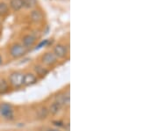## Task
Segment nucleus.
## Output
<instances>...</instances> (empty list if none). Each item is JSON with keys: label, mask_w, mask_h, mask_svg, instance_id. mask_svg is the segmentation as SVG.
Wrapping results in <instances>:
<instances>
[{"label": "nucleus", "mask_w": 158, "mask_h": 131, "mask_svg": "<svg viewBox=\"0 0 158 131\" xmlns=\"http://www.w3.org/2000/svg\"><path fill=\"white\" fill-rule=\"evenodd\" d=\"M0 117L6 120H14L15 111L11 104L8 103L0 104Z\"/></svg>", "instance_id": "nucleus-1"}, {"label": "nucleus", "mask_w": 158, "mask_h": 131, "mask_svg": "<svg viewBox=\"0 0 158 131\" xmlns=\"http://www.w3.org/2000/svg\"><path fill=\"white\" fill-rule=\"evenodd\" d=\"M23 78L24 74L20 71H13L9 75L8 83L13 88H20L23 86Z\"/></svg>", "instance_id": "nucleus-2"}, {"label": "nucleus", "mask_w": 158, "mask_h": 131, "mask_svg": "<svg viewBox=\"0 0 158 131\" xmlns=\"http://www.w3.org/2000/svg\"><path fill=\"white\" fill-rule=\"evenodd\" d=\"M27 53V49L21 44L16 43L14 45L11 46V49H10V55L13 58H19L23 57L25 54Z\"/></svg>", "instance_id": "nucleus-3"}, {"label": "nucleus", "mask_w": 158, "mask_h": 131, "mask_svg": "<svg viewBox=\"0 0 158 131\" xmlns=\"http://www.w3.org/2000/svg\"><path fill=\"white\" fill-rule=\"evenodd\" d=\"M57 58L56 56H55V54L54 53H52V52H47L45 53L43 56H42V58H41V60H42V63L46 64V65H54L55 63H57Z\"/></svg>", "instance_id": "nucleus-4"}, {"label": "nucleus", "mask_w": 158, "mask_h": 131, "mask_svg": "<svg viewBox=\"0 0 158 131\" xmlns=\"http://www.w3.org/2000/svg\"><path fill=\"white\" fill-rule=\"evenodd\" d=\"M55 56L57 58H64L68 55V48L65 47L62 44H57L55 48H54V52Z\"/></svg>", "instance_id": "nucleus-5"}, {"label": "nucleus", "mask_w": 158, "mask_h": 131, "mask_svg": "<svg viewBox=\"0 0 158 131\" xmlns=\"http://www.w3.org/2000/svg\"><path fill=\"white\" fill-rule=\"evenodd\" d=\"M37 77L31 72H27L24 74L23 78V86H31L37 83Z\"/></svg>", "instance_id": "nucleus-6"}, {"label": "nucleus", "mask_w": 158, "mask_h": 131, "mask_svg": "<svg viewBox=\"0 0 158 131\" xmlns=\"http://www.w3.org/2000/svg\"><path fill=\"white\" fill-rule=\"evenodd\" d=\"M62 108L63 107H62V105L56 100L53 103H51V105L49 106V108H48V113H50L52 115H57V114L61 113Z\"/></svg>", "instance_id": "nucleus-7"}, {"label": "nucleus", "mask_w": 158, "mask_h": 131, "mask_svg": "<svg viewBox=\"0 0 158 131\" xmlns=\"http://www.w3.org/2000/svg\"><path fill=\"white\" fill-rule=\"evenodd\" d=\"M35 40H36V38L34 37V35L32 34H27L26 36L23 37V44L22 45L26 48V49H28V48H31L32 46H34V44L35 43Z\"/></svg>", "instance_id": "nucleus-8"}, {"label": "nucleus", "mask_w": 158, "mask_h": 131, "mask_svg": "<svg viewBox=\"0 0 158 131\" xmlns=\"http://www.w3.org/2000/svg\"><path fill=\"white\" fill-rule=\"evenodd\" d=\"M69 92H67V93H64L62 95H60L59 97L56 99V101L60 103L62 105V107H69Z\"/></svg>", "instance_id": "nucleus-9"}, {"label": "nucleus", "mask_w": 158, "mask_h": 131, "mask_svg": "<svg viewBox=\"0 0 158 131\" xmlns=\"http://www.w3.org/2000/svg\"><path fill=\"white\" fill-rule=\"evenodd\" d=\"M31 19L34 22H40L43 19V14L38 10H34L31 12Z\"/></svg>", "instance_id": "nucleus-10"}, {"label": "nucleus", "mask_w": 158, "mask_h": 131, "mask_svg": "<svg viewBox=\"0 0 158 131\" xmlns=\"http://www.w3.org/2000/svg\"><path fill=\"white\" fill-rule=\"evenodd\" d=\"M10 6L14 11H19L23 6V0H11L10 1Z\"/></svg>", "instance_id": "nucleus-11"}, {"label": "nucleus", "mask_w": 158, "mask_h": 131, "mask_svg": "<svg viewBox=\"0 0 158 131\" xmlns=\"http://www.w3.org/2000/svg\"><path fill=\"white\" fill-rule=\"evenodd\" d=\"M34 70H35L36 74L38 75V76H40V77H44V76H46L48 73V70L45 68L44 66H42V65H36V66H34Z\"/></svg>", "instance_id": "nucleus-12"}, {"label": "nucleus", "mask_w": 158, "mask_h": 131, "mask_svg": "<svg viewBox=\"0 0 158 131\" xmlns=\"http://www.w3.org/2000/svg\"><path fill=\"white\" fill-rule=\"evenodd\" d=\"M9 90V83L6 79H0V94H4Z\"/></svg>", "instance_id": "nucleus-13"}, {"label": "nucleus", "mask_w": 158, "mask_h": 131, "mask_svg": "<svg viewBox=\"0 0 158 131\" xmlns=\"http://www.w3.org/2000/svg\"><path fill=\"white\" fill-rule=\"evenodd\" d=\"M23 4H24V7L31 9L36 6L37 1L36 0H23Z\"/></svg>", "instance_id": "nucleus-14"}, {"label": "nucleus", "mask_w": 158, "mask_h": 131, "mask_svg": "<svg viewBox=\"0 0 158 131\" xmlns=\"http://www.w3.org/2000/svg\"><path fill=\"white\" fill-rule=\"evenodd\" d=\"M48 108H46L42 107L41 108L38 110V115H39V117L40 119L46 118L48 116Z\"/></svg>", "instance_id": "nucleus-15"}, {"label": "nucleus", "mask_w": 158, "mask_h": 131, "mask_svg": "<svg viewBox=\"0 0 158 131\" xmlns=\"http://www.w3.org/2000/svg\"><path fill=\"white\" fill-rule=\"evenodd\" d=\"M8 13V6L5 3H0V16H4Z\"/></svg>", "instance_id": "nucleus-16"}, {"label": "nucleus", "mask_w": 158, "mask_h": 131, "mask_svg": "<svg viewBox=\"0 0 158 131\" xmlns=\"http://www.w3.org/2000/svg\"><path fill=\"white\" fill-rule=\"evenodd\" d=\"M48 40H45L44 41H42L41 43H40L39 45H38V47L36 48V49H40V48H42V47L46 46L47 44H48Z\"/></svg>", "instance_id": "nucleus-17"}, {"label": "nucleus", "mask_w": 158, "mask_h": 131, "mask_svg": "<svg viewBox=\"0 0 158 131\" xmlns=\"http://www.w3.org/2000/svg\"><path fill=\"white\" fill-rule=\"evenodd\" d=\"M46 131H61L60 129H54V128H49V129H48Z\"/></svg>", "instance_id": "nucleus-18"}, {"label": "nucleus", "mask_w": 158, "mask_h": 131, "mask_svg": "<svg viewBox=\"0 0 158 131\" xmlns=\"http://www.w3.org/2000/svg\"><path fill=\"white\" fill-rule=\"evenodd\" d=\"M2 62H3V60H2V57H0V64L2 63Z\"/></svg>", "instance_id": "nucleus-19"}]
</instances>
